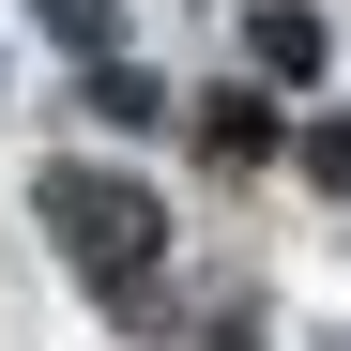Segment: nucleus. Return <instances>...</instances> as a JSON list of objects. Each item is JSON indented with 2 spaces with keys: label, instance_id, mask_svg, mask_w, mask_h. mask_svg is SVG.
<instances>
[{
  "label": "nucleus",
  "instance_id": "nucleus-2",
  "mask_svg": "<svg viewBox=\"0 0 351 351\" xmlns=\"http://www.w3.org/2000/svg\"><path fill=\"white\" fill-rule=\"evenodd\" d=\"M260 62L275 77H321V16H306V0H260Z\"/></svg>",
  "mask_w": 351,
  "mask_h": 351
},
{
  "label": "nucleus",
  "instance_id": "nucleus-1",
  "mask_svg": "<svg viewBox=\"0 0 351 351\" xmlns=\"http://www.w3.org/2000/svg\"><path fill=\"white\" fill-rule=\"evenodd\" d=\"M46 214L77 229V260H92V275H153V245H168V214L123 199V184H92V168H46Z\"/></svg>",
  "mask_w": 351,
  "mask_h": 351
}]
</instances>
